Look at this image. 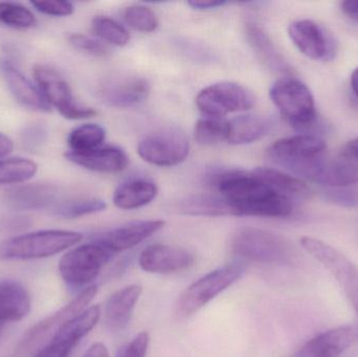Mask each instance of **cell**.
<instances>
[{
    "label": "cell",
    "mask_w": 358,
    "mask_h": 357,
    "mask_svg": "<svg viewBox=\"0 0 358 357\" xmlns=\"http://www.w3.org/2000/svg\"><path fill=\"white\" fill-rule=\"evenodd\" d=\"M181 212L194 216H233L231 207L222 197L196 195L180 205Z\"/></svg>",
    "instance_id": "obj_29"
},
{
    "label": "cell",
    "mask_w": 358,
    "mask_h": 357,
    "mask_svg": "<svg viewBox=\"0 0 358 357\" xmlns=\"http://www.w3.org/2000/svg\"><path fill=\"white\" fill-rule=\"evenodd\" d=\"M58 189L52 184H34L17 187L6 192L8 207L17 211H35L57 205Z\"/></svg>",
    "instance_id": "obj_23"
},
{
    "label": "cell",
    "mask_w": 358,
    "mask_h": 357,
    "mask_svg": "<svg viewBox=\"0 0 358 357\" xmlns=\"http://www.w3.org/2000/svg\"><path fill=\"white\" fill-rule=\"evenodd\" d=\"M31 297L27 289L12 281L0 282V320L18 322L29 314Z\"/></svg>",
    "instance_id": "obj_24"
},
{
    "label": "cell",
    "mask_w": 358,
    "mask_h": 357,
    "mask_svg": "<svg viewBox=\"0 0 358 357\" xmlns=\"http://www.w3.org/2000/svg\"><path fill=\"white\" fill-rule=\"evenodd\" d=\"M113 256L104 245L92 241L64 254L59 261V272L69 286L85 289Z\"/></svg>",
    "instance_id": "obj_6"
},
{
    "label": "cell",
    "mask_w": 358,
    "mask_h": 357,
    "mask_svg": "<svg viewBox=\"0 0 358 357\" xmlns=\"http://www.w3.org/2000/svg\"><path fill=\"white\" fill-rule=\"evenodd\" d=\"M269 96L280 112L294 127H310L317 117L315 98L303 82L285 77L275 81Z\"/></svg>",
    "instance_id": "obj_7"
},
{
    "label": "cell",
    "mask_w": 358,
    "mask_h": 357,
    "mask_svg": "<svg viewBox=\"0 0 358 357\" xmlns=\"http://www.w3.org/2000/svg\"><path fill=\"white\" fill-rule=\"evenodd\" d=\"M351 87H352L353 92H355L358 98V66L353 71L352 75H351Z\"/></svg>",
    "instance_id": "obj_47"
},
{
    "label": "cell",
    "mask_w": 358,
    "mask_h": 357,
    "mask_svg": "<svg viewBox=\"0 0 358 357\" xmlns=\"http://www.w3.org/2000/svg\"><path fill=\"white\" fill-rule=\"evenodd\" d=\"M92 29L96 36L115 46L129 43L130 34L124 25L107 16H96L92 20Z\"/></svg>",
    "instance_id": "obj_33"
},
{
    "label": "cell",
    "mask_w": 358,
    "mask_h": 357,
    "mask_svg": "<svg viewBox=\"0 0 358 357\" xmlns=\"http://www.w3.org/2000/svg\"><path fill=\"white\" fill-rule=\"evenodd\" d=\"M210 184L227 201L233 216L287 217L294 211L292 199L267 186L252 171L218 172L210 176Z\"/></svg>",
    "instance_id": "obj_1"
},
{
    "label": "cell",
    "mask_w": 358,
    "mask_h": 357,
    "mask_svg": "<svg viewBox=\"0 0 358 357\" xmlns=\"http://www.w3.org/2000/svg\"><path fill=\"white\" fill-rule=\"evenodd\" d=\"M34 77L50 106H54L65 119H82L96 117V110L82 106L75 100L69 84L55 69L42 65L36 66Z\"/></svg>",
    "instance_id": "obj_12"
},
{
    "label": "cell",
    "mask_w": 358,
    "mask_h": 357,
    "mask_svg": "<svg viewBox=\"0 0 358 357\" xmlns=\"http://www.w3.org/2000/svg\"><path fill=\"white\" fill-rule=\"evenodd\" d=\"M142 293L141 285L131 284L109 297L104 307L105 324L109 330L120 333L128 326Z\"/></svg>",
    "instance_id": "obj_20"
},
{
    "label": "cell",
    "mask_w": 358,
    "mask_h": 357,
    "mask_svg": "<svg viewBox=\"0 0 358 357\" xmlns=\"http://www.w3.org/2000/svg\"><path fill=\"white\" fill-rule=\"evenodd\" d=\"M150 344V335L147 331L138 333L120 354L119 357H146Z\"/></svg>",
    "instance_id": "obj_40"
},
{
    "label": "cell",
    "mask_w": 358,
    "mask_h": 357,
    "mask_svg": "<svg viewBox=\"0 0 358 357\" xmlns=\"http://www.w3.org/2000/svg\"><path fill=\"white\" fill-rule=\"evenodd\" d=\"M227 1H220V0H193L187 2L189 6L196 10H208V8H217L219 6H223L227 4Z\"/></svg>",
    "instance_id": "obj_42"
},
{
    "label": "cell",
    "mask_w": 358,
    "mask_h": 357,
    "mask_svg": "<svg viewBox=\"0 0 358 357\" xmlns=\"http://www.w3.org/2000/svg\"><path fill=\"white\" fill-rule=\"evenodd\" d=\"M0 23L14 29H31L37 21L25 6L15 2H0Z\"/></svg>",
    "instance_id": "obj_35"
},
{
    "label": "cell",
    "mask_w": 358,
    "mask_h": 357,
    "mask_svg": "<svg viewBox=\"0 0 358 357\" xmlns=\"http://www.w3.org/2000/svg\"><path fill=\"white\" fill-rule=\"evenodd\" d=\"M83 357H110V356H109V351L107 349L106 345L101 343V342H98V343L92 344L86 350Z\"/></svg>",
    "instance_id": "obj_43"
},
{
    "label": "cell",
    "mask_w": 358,
    "mask_h": 357,
    "mask_svg": "<svg viewBox=\"0 0 358 357\" xmlns=\"http://www.w3.org/2000/svg\"><path fill=\"white\" fill-rule=\"evenodd\" d=\"M255 102L254 94L248 88L234 82L212 84L202 89L196 98L198 109L206 117L213 119L248 110Z\"/></svg>",
    "instance_id": "obj_10"
},
{
    "label": "cell",
    "mask_w": 358,
    "mask_h": 357,
    "mask_svg": "<svg viewBox=\"0 0 358 357\" xmlns=\"http://www.w3.org/2000/svg\"><path fill=\"white\" fill-rule=\"evenodd\" d=\"M69 42L73 48L92 56L106 57L109 54V50L106 45L94 38L82 35V34H73L69 37Z\"/></svg>",
    "instance_id": "obj_37"
},
{
    "label": "cell",
    "mask_w": 358,
    "mask_h": 357,
    "mask_svg": "<svg viewBox=\"0 0 358 357\" xmlns=\"http://www.w3.org/2000/svg\"><path fill=\"white\" fill-rule=\"evenodd\" d=\"M341 6L347 16L358 22V0H346L342 2Z\"/></svg>",
    "instance_id": "obj_44"
},
{
    "label": "cell",
    "mask_w": 358,
    "mask_h": 357,
    "mask_svg": "<svg viewBox=\"0 0 358 357\" xmlns=\"http://www.w3.org/2000/svg\"><path fill=\"white\" fill-rule=\"evenodd\" d=\"M81 233L63 230L38 231L4 241L0 258L8 260H36L58 255L81 242Z\"/></svg>",
    "instance_id": "obj_2"
},
{
    "label": "cell",
    "mask_w": 358,
    "mask_h": 357,
    "mask_svg": "<svg viewBox=\"0 0 358 357\" xmlns=\"http://www.w3.org/2000/svg\"><path fill=\"white\" fill-rule=\"evenodd\" d=\"M358 329L344 325L325 331L302 346L292 357H338L355 343Z\"/></svg>",
    "instance_id": "obj_17"
},
{
    "label": "cell",
    "mask_w": 358,
    "mask_h": 357,
    "mask_svg": "<svg viewBox=\"0 0 358 357\" xmlns=\"http://www.w3.org/2000/svg\"><path fill=\"white\" fill-rule=\"evenodd\" d=\"M150 85L144 78L138 75H113L101 84V100L115 108H129L142 103L149 94Z\"/></svg>",
    "instance_id": "obj_16"
},
{
    "label": "cell",
    "mask_w": 358,
    "mask_h": 357,
    "mask_svg": "<svg viewBox=\"0 0 358 357\" xmlns=\"http://www.w3.org/2000/svg\"><path fill=\"white\" fill-rule=\"evenodd\" d=\"M100 306H90L63 325L45 346L31 357H69L76 346L96 326L101 319Z\"/></svg>",
    "instance_id": "obj_13"
},
{
    "label": "cell",
    "mask_w": 358,
    "mask_h": 357,
    "mask_svg": "<svg viewBox=\"0 0 358 357\" xmlns=\"http://www.w3.org/2000/svg\"><path fill=\"white\" fill-rule=\"evenodd\" d=\"M96 293L98 286L94 284L90 285L87 289H83L64 307L31 327L23 335V339L15 351L14 357H27L31 354L34 356L38 350L41 349L52 340L63 325L87 309L88 305L92 303Z\"/></svg>",
    "instance_id": "obj_4"
},
{
    "label": "cell",
    "mask_w": 358,
    "mask_h": 357,
    "mask_svg": "<svg viewBox=\"0 0 358 357\" xmlns=\"http://www.w3.org/2000/svg\"><path fill=\"white\" fill-rule=\"evenodd\" d=\"M327 198L343 207H358V189L350 187L331 188V190L327 191Z\"/></svg>",
    "instance_id": "obj_39"
},
{
    "label": "cell",
    "mask_w": 358,
    "mask_h": 357,
    "mask_svg": "<svg viewBox=\"0 0 358 357\" xmlns=\"http://www.w3.org/2000/svg\"><path fill=\"white\" fill-rule=\"evenodd\" d=\"M271 123L259 115H239L227 122V140L231 145L252 144L268 133Z\"/></svg>",
    "instance_id": "obj_26"
},
{
    "label": "cell",
    "mask_w": 358,
    "mask_h": 357,
    "mask_svg": "<svg viewBox=\"0 0 358 357\" xmlns=\"http://www.w3.org/2000/svg\"><path fill=\"white\" fill-rule=\"evenodd\" d=\"M13 148H14L13 140L8 136H4L3 133H0V157L10 154Z\"/></svg>",
    "instance_id": "obj_45"
},
{
    "label": "cell",
    "mask_w": 358,
    "mask_h": 357,
    "mask_svg": "<svg viewBox=\"0 0 358 357\" xmlns=\"http://www.w3.org/2000/svg\"><path fill=\"white\" fill-rule=\"evenodd\" d=\"M123 15L126 23L136 31L150 33L159 27L157 14L148 6L141 4L130 6L124 10Z\"/></svg>",
    "instance_id": "obj_36"
},
{
    "label": "cell",
    "mask_w": 358,
    "mask_h": 357,
    "mask_svg": "<svg viewBox=\"0 0 358 357\" xmlns=\"http://www.w3.org/2000/svg\"><path fill=\"white\" fill-rule=\"evenodd\" d=\"M327 145L323 138L313 134H299L273 143L267 155L280 167L302 180L309 165L324 154Z\"/></svg>",
    "instance_id": "obj_8"
},
{
    "label": "cell",
    "mask_w": 358,
    "mask_h": 357,
    "mask_svg": "<svg viewBox=\"0 0 358 357\" xmlns=\"http://www.w3.org/2000/svg\"><path fill=\"white\" fill-rule=\"evenodd\" d=\"M104 128L96 124H85L75 128L69 133V143L71 152L81 153L102 147L105 140Z\"/></svg>",
    "instance_id": "obj_30"
},
{
    "label": "cell",
    "mask_w": 358,
    "mask_h": 357,
    "mask_svg": "<svg viewBox=\"0 0 358 357\" xmlns=\"http://www.w3.org/2000/svg\"><path fill=\"white\" fill-rule=\"evenodd\" d=\"M307 180L330 188L355 186L358 184V163L348 157L327 159L323 154L313 163Z\"/></svg>",
    "instance_id": "obj_19"
},
{
    "label": "cell",
    "mask_w": 358,
    "mask_h": 357,
    "mask_svg": "<svg viewBox=\"0 0 358 357\" xmlns=\"http://www.w3.org/2000/svg\"><path fill=\"white\" fill-rule=\"evenodd\" d=\"M231 249L237 257L256 263L288 264L294 258L292 245L283 237L250 226L233 235Z\"/></svg>",
    "instance_id": "obj_3"
},
{
    "label": "cell",
    "mask_w": 358,
    "mask_h": 357,
    "mask_svg": "<svg viewBox=\"0 0 358 357\" xmlns=\"http://www.w3.org/2000/svg\"><path fill=\"white\" fill-rule=\"evenodd\" d=\"M22 142L27 148L37 149L41 147L48 138V131L42 125H31L25 128L22 133Z\"/></svg>",
    "instance_id": "obj_41"
},
{
    "label": "cell",
    "mask_w": 358,
    "mask_h": 357,
    "mask_svg": "<svg viewBox=\"0 0 358 357\" xmlns=\"http://www.w3.org/2000/svg\"><path fill=\"white\" fill-rule=\"evenodd\" d=\"M65 156L76 165L100 173H119L129 163L125 151L117 147H99L81 153L69 151Z\"/></svg>",
    "instance_id": "obj_22"
},
{
    "label": "cell",
    "mask_w": 358,
    "mask_h": 357,
    "mask_svg": "<svg viewBox=\"0 0 358 357\" xmlns=\"http://www.w3.org/2000/svg\"><path fill=\"white\" fill-rule=\"evenodd\" d=\"M4 325H6V323L3 322V321L0 320V333H1L2 328H3Z\"/></svg>",
    "instance_id": "obj_48"
},
{
    "label": "cell",
    "mask_w": 358,
    "mask_h": 357,
    "mask_svg": "<svg viewBox=\"0 0 358 357\" xmlns=\"http://www.w3.org/2000/svg\"><path fill=\"white\" fill-rule=\"evenodd\" d=\"M165 226L163 220H145L132 222L120 228H113L101 235L96 239V242L104 245L111 254L123 253L134 249L155 233Z\"/></svg>",
    "instance_id": "obj_18"
},
{
    "label": "cell",
    "mask_w": 358,
    "mask_h": 357,
    "mask_svg": "<svg viewBox=\"0 0 358 357\" xmlns=\"http://www.w3.org/2000/svg\"><path fill=\"white\" fill-rule=\"evenodd\" d=\"M243 275L239 265H225L204 275L192 283L178 299L176 314L178 320L189 318L223 291L235 284Z\"/></svg>",
    "instance_id": "obj_5"
},
{
    "label": "cell",
    "mask_w": 358,
    "mask_h": 357,
    "mask_svg": "<svg viewBox=\"0 0 358 357\" xmlns=\"http://www.w3.org/2000/svg\"><path fill=\"white\" fill-rule=\"evenodd\" d=\"M106 209V203L100 198L87 197V198L71 199V201H62L57 203L52 211L56 216L73 219L90 214L99 213Z\"/></svg>",
    "instance_id": "obj_32"
},
{
    "label": "cell",
    "mask_w": 358,
    "mask_h": 357,
    "mask_svg": "<svg viewBox=\"0 0 358 357\" xmlns=\"http://www.w3.org/2000/svg\"><path fill=\"white\" fill-rule=\"evenodd\" d=\"M0 71L6 79L10 94L14 96L17 102L31 110L39 112H48L50 110V104L39 88L33 85L12 62L8 60L0 61Z\"/></svg>",
    "instance_id": "obj_21"
},
{
    "label": "cell",
    "mask_w": 358,
    "mask_h": 357,
    "mask_svg": "<svg viewBox=\"0 0 358 357\" xmlns=\"http://www.w3.org/2000/svg\"><path fill=\"white\" fill-rule=\"evenodd\" d=\"M227 122L204 117L196 123L194 136L199 144L216 145L227 140Z\"/></svg>",
    "instance_id": "obj_34"
},
{
    "label": "cell",
    "mask_w": 358,
    "mask_h": 357,
    "mask_svg": "<svg viewBox=\"0 0 358 357\" xmlns=\"http://www.w3.org/2000/svg\"><path fill=\"white\" fill-rule=\"evenodd\" d=\"M195 263L191 252L180 247L155 243L141 253L138 265L150 274L169 275L189 270Z\"/></svg>",
    "instance_id": "obj_15"
},
{
    "label": "cell",
    "mask_w": 358,
    "mask_h": 357,
    "mask_svg": "<svg viewBox=\"0 0 358 357\" xmlns=\"http://www.w3.org/2000/svg\"><path fill=\"white\" fill-rule=\"evenodd\" d=\"M189 140L178 129H161L145 136L138 146V153L145 161L159 167H173L187 159Z\"/></svg>",
    "instance_id": "obj_11"
},
{
    "label": "cell",
    "mask_w": 358,
    "mask_h": 357,
    "mask_svg": "<svg viewBox=\"0 0 358 357\" xmlns=\"http://www.w3.org/2000/svg\"><path fill=\"white\" fill-rule=\"evenodd\" d=\"M31 6L50 16H69L73 13V3L69 1H31Z\"/></svg>",
    "instance_id": "obj_38"
},
{
    "label": "cell",
    "mask_w": 358,
    "mask_h": 357,
    "mask_svg": "<svg viewBox=\"0 0 358 357\" xmlns=\"http://www.w3.org/2000/svg\"><path fill=\"white\" fill-rule=\"evenodd\" d=\"M38 167L33 161L23 157L0 161V184H21L31 180L37 173Z\"/></svg>",
    "instance_id": "obj_31"
},
{
    "label": "cell",
    "mask_w": 358,
    "mask_h": 357,
    "mask_svg": "<svg viewBox=\"0 0 358 357\" xmlns=\"http://www.w3.org/2000/svg\"><path fill=\"white\" fill-rule=\"evenodd\" d=\"M159 193L157 184L151 180L138 178L128 180L117 187L113 194V203L121 210H136L150 203Z\"/></svg>",
    "instance_id": "obj_25"
},
{
    "label": "cell",
    "mask_w": 358,
    "mask_h": 357,
    "mask_svg": "<svg viewBox=\"0 0 358 357\" xmlns=\"http://www.w3.org/2000/svg\"><path fill=\"white\" fill-rule=\"evenodd\" d=\"M303 249L321 262L338 280V284L352 303L358 316V268L338 249L320 239L303 237Z\"/></svg>",
    "instance_id": "obj_9"
},
{
    "label": "cell",
    "mask_w": 358,
    "mask_h": 357,
    "mask_svg": "<svg viewBox=\"0 0 358 357\" xmlns=\"http://www.w3.org/2000/svg\"><path fill=\"white\" fill-rule=\"evenodd\" d=\"M246 35L255 52L265 65L278 71H288L285 61L283 60L281 54L273 45V41L269 39L268 35L265 33L262 27H259L257 23L248 22L246 23Z\"/></svg>",
    "instance_id": "obj_28"
},
{
    "label": "cell",
    "mask_w": 358,
    "mask_h": 357,
    "mask_svg": "<svg viewBox=\"0 0 358 357\" xmlns=\"http://www.w3.org/2000/svg\"><path fill=\"white\" fill-rule=\"evenodd\" d=\"M288 36L299 50L308 58L322 60L334 56L336 45L334 37L315 21L309 19L294 21L288 27Z\"/></svg>",
    "instance_id": "obj_14"
},
{
    "label": "cell",
    "mask_w": 358,
    "mask_h": 357,
    "mask_svg": "<svg viewBox=\"0 0 358 357\" xmlns=\"http://www.w3.org/2000/svg\"><path fill=\"white\" fill-rule=\"evenodd\" d=\"M252 172L267 186L288 198H304L310 194L306 182L296 176L271 168H257Z\"/></svg>",
    "instance_id": "obj_27"
},
{
    "label": "cell",
    "mask_w": 358,
    "mask_h": 357,
    "mask_svg": "<svg viewBox=\"0 0 358 357\" xmlns=\"http://www.w3.org/2000/svg\"><path fill=\"white\" fill-rule=\"evenodd\" d=\"M346 154L358 159V138L347 144Z\"/></svg>",
    "instance_id": "obj_46"
}]
</instances>
